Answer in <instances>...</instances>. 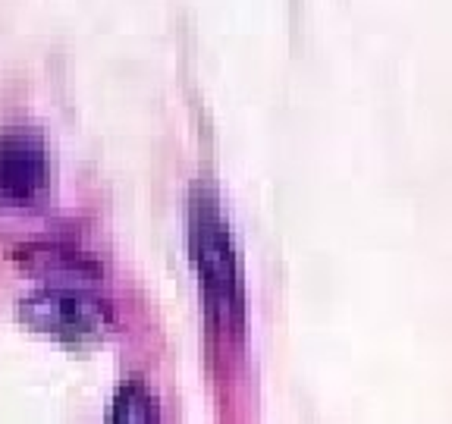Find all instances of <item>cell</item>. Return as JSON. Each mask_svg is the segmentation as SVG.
<instances>
[{
    "mask_svg": "<svg viewBox=\"0 0 452 424\" xmlns=\"http://www.w3.org/2000/svg\"><path fill=\"white\" fill-rule=\"evenodd\" d=\"M195 258H198V274L201 286H205L207 299V314H214L220 308L224 321L220 324L229 327V311L239 308V295L233 293L235 286V271H233V255H229V236L226 226L220 220L217 207L211 205H195Z\"/></svg>",
    "mask_w": 452,
    "mask_h": 424,
    "instance_id": "cell-1",
    "label": "cell"
},
{
    "mask_svg": "<svg viewBox=\"0 0 452 424\" xmlns=\"http://www.w3.org/2000/svg\"><path fill=\"white\" fill-rule=\"evenodd\" d=\"M47 183L44 139L35 129L13 126L0 132V205L22 207L38 198Z\"/></svg>",
    "mask_w": 452,
    "mask_h": 424,
    "instance_id": "cell-2",
    "label": "cell"
}]
</instances>
